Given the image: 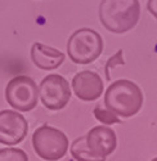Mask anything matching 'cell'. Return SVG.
I'll use <instances>...</instances> for the list:
<instances>
[{"mask_svg":"<svg viewBox=\"0 0 157 161\" xmlns=\"http://www.w3.org/2000/svg\"><path fill=\"white\" fill-rule=\"evenodd\" d=\"M140 17L138 0H102L99 19L108 31L124 34L135 27Z\"/></svg>","mask_w":157,"mask_h":161,"instance_id":"6da1fadb","label":"cell"},{"mask_svg":"<svg viewBox=\"0 0 157 161\" xmlns=\"http://www.w3.org/2000/svg\"><path fill=\"white\" fill-rule=\"evenodd\" d=\"M106 108L121 117L137 115L143 106V93L140 88L130 80H117L112 83L104 94Z\"/></svg>","mask_w":157,"mask_h":161,"instance_id":"7a4b0ae2","label":"cell"},{"mask_svg":"<svg viewBox=\"0 0 157 161\" xmlns=\"http://www.w3.org/2000/svg\"><path fill=\"white\" fill-rule=\"evenodd\" d=\"M103 52V39L95 31L88 27L76 30L68 39L67 53L76 64H89L94 62Z\"/></svg>","mask_w":157,"mask_h":161,"instance_id":"3957f363","label":"cell"},{"mask_svg":"<svg viewBox=\"0 0 157 161\" xmlns=\"http://www.w3.org/2000/svg\"><path fill=\"white\" fill-rule=\"evenodd\" d=\"M32 146L40 158L56 161L66 155L70 143L67 136L63 131L45 124L34 131Z\"/></svg>","mask_w":157,"mask_h":161,"instance_id":"277c9868","label":"cell"},{"mask_svg":"<svg viewBox=\"0 0 157 161\" xmlns=\"http://www.w3.org/2000/svg\"><path fill=\"white\" fill-rule=\"evenodd\" d=\"M5 99L14 110L29 112L39 102V86L29 76H16L5 88Z\"/></svg>","mask_w":157,"mask_h":161,"instance_id":"5b68a950","label":"cell"},{"mask_svg":"<svg viewBox=\"0 0 157 161\" xmlns=\"http://www.w3.org/2000/svg\"><path fill=\"white\" fill-rule=\"evenodd\" d=\"M39 97L45 108L50 111H59L70 102L71 86L63 76L51 74L41 80L39 86Z\"/></svg>","mask_w":157,"mask_h":161,"instance_id":"8992f818","label":"cell"},{"mask_svg":"<svg viewBox=\"0 0 157 161\" xmlns=\"http://www.w3.org/2000/svg\"><path fill=\"white\" fill-rule=\"evenodd\" d=\"M29 131L26 119L16 111H0V143L16 146L21 143Z\"/></svg>","mask_w":157,"mask_h":161,"instance_id":"52a82bcc","label":"cell"},{"mask_svg":"<svg viewBox=\"0 0 157 161\" xmlns=\"http://www.w3.org/2000/svg\"><path fill=\"white\" fill-rule=\"evenodd\" d=\"M86 144L98 160H106L116 150V133L108 126H94L86 134Z\"/></svg>","mask_w":157,"mask_h":161,"instance_id":"ba28073f","label":"cell"},{"mask_svg":"<svg viewBox=\"0 0 157 161\" xmlns=\"http://www.w3.org/2000/svg\"><path fill=\"white\" fill-rule=\"evenodd\" d=\"M72 89L78 99L85 102L95 101L103 93L102 77L93 71L77 72L72 79Z\"/></svg>","mask_w":157,"mask_h":161,"instance_id":"9c48e42d","label":"cell"},{"mask_svg":"<svg viewBox=\"0 0 157 161\" xmlns=\"http://www.w3.org/2000/svg\"><path fill=\"white\" fill-rule=\"evenodd\" d=\"M31 61L40 70H56L64 62V53L41 43H34L31 47Z\"/></svg>","mask_w":157,"mask_h":161,"instance_id":"30bf717a","label":"cell"},{"mask_svg":"<svg viewBox=\"0 0 157 161\" xmlns=\"http://www.w3.org/2000/svg\"><path fill=\"white\" fill-rule=\"evenodd\" d=\"M71 155L77 161H97L98 158L90 152L86 144V136L76 138L71 144Z\"/></svg>","mask_w":157,"mask_h":161,"instance_id":"8fae6325","label":"cell"},{"mask_svg":"<svg viewBox=\"0 0 157 161\" xmlns=\"http://www.w3.org/2000/svg\"><path fill=\"white\" fill-rule=\"evenodd\" d=\"M94 116L98 121H100L104 125H111V124H117L121 123V120L119 119L115 112H112L108 108H102L100 106H97L94 108Z\"/></svg>","mask_w":157,"mask_h":161,"instance_id":"7c38bea8","label":"cell"},{"mask_svg":"<svg viewBox=\"0 0 157 161\" xmlns=\"http://www.w3.org/2000/svg\"><path fill=\"white\" fill-rule=\"evenodd\" d=\"M9 160H14V161H27L29 157L22 150L18 148H4L0 150V161H9Z\"/></svg>","mask_w":157,"mask_h":161,"instance_id":"4fadbf2b","label":"cell"},{"mask_svg":"<svg viewBox=\"0 0 157 161\" xmlns=\"http://www.w3.org/2000/svg\"><path fill=\"white\" fill-rule=\"evenodd\" d=\"M122 49H120V50H117V53L113 56V57H111L108 61H107V64H106V77H107V80H110V70L111 69H115L116 66H124L125 64V62H124V58H122Z\"/></svg>","mask_w":157,"mask_h":161,"instance_id":"5bb4252c","label":"cell"},{"mask_svg":"<svg viewBox=\"0 0 157 161\" xmlns=\"http://www.w3.org/2000/svg\"><path fill=\"white\" fill-rule=\"evenodd\" d=\"M147 9L151 14L157 19V0H148L147 3Z\"/></svg>","mask_w":157,"mask_h":161,"instance_id":"9a60e30c","label":"cell"}]
</instances>
